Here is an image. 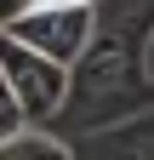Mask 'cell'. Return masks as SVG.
I'll return each mask as SVG.
<instances>
[{"label": "cell", "instance_id": "obj_5", "mask_svg": "<svg viewBox=\"0 0 154 160\" xmlns=\"http://www.w3.org/2000/svg\"><path fill=\"white\" fill-rule=\"evenodd\" d=\"M23 12H29V0H0V29H12Z\"/></svg>", "mask_w": 154, "mask_h": 160}, {"label": "cell", "instance_id": "obj_4", "mask_svg": "<svg viewBox=\"0 0 154 160\" xmlns=\"http://www.w3.org/2000/svg\"><path fill=\"white\" fill-rule=\"evenodd\" d=\"M29 120H23V109H17V97H12V86L0 80V143H6L12 132H23Z\"/></svg>", "mask_w": 154, "mask_h": 160}, {"label": "cell", "instance_id": "obj_1", "mask_svg": "<svg viewBox=\"0 0 154 160\" xmlns=\"http://www.w3.org/2000/svg\"><path fill=\"white\" fill-rule=\"evenodd\" d=\"M0 80L12 86V97H17L29 126L51 120L63 109V97H69V69L40 57V52H29V46H17L12 34H0Z\"/></svg>", "mask_w": 154, "mask_h": 160}, {"label": "cell", "instance_id": "obj_2", "mask_svg": "<svg viewBox=\"0 0 154 160\" xmlns=\"http://www.w3.org/2000/svg\"><path fill=\"white\" fill-rule=\"evenodd\" d=\"M0 34H12L17 46H29V52H40V57H51V63L69 69L86 52V40H91V6H29Z\"/></svg>", "mask_w": 154, "mask_h": 160}, {"label": "cell", "instance_id": "obj_3", "mask_svg": "<svg viewBox=\"0 0 154 160\" xmlns=\"http://www.w3.org/2000/svg\"><path fill=\"white\" fill-rule=\"evenodd\" d=\"M0 160H69V149L57 143V137L23 126V132H12L6 143H0Z\"/></svg>", "mask_w": 154, "mask_h": 160}, {"label": "cell", "instance_id": "obj_6", "mask_svg": "<svg viewBox=\"0 0 154 160\" xmlns=\"http://www.w3.org/2000/svg\"><path fill=\"white\" fill-rule=\"evenodd\" d=\"M29 6H91V0H29Z\"/></svg>", "mask_w": 154, "mask_h": 160}]
</instances>
